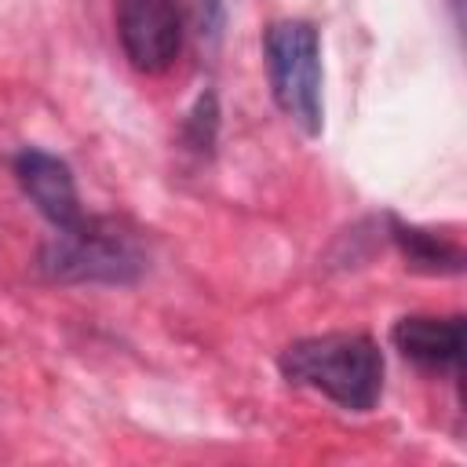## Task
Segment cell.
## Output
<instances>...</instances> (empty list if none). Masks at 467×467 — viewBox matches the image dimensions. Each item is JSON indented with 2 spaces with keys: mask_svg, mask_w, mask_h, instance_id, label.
Segmentation results:
<instances>
[{
  "mask_svg": "<svg viewBox=\"0 0 467 467\" xmlns=\"http://www.w3.org/2000/svg\"><path fill=\"white\" fill-rule=\"evenodd\" d=\"M277 368L288 383L325 394L347 412H368L383 394V350L365 332H325L281 350Z\"/></svg>",
  "mask_w": 467,
  "mask_h": 467,
  "instance_id": "6da1fadb",
  "label": "cell"
},
{
  "mask_svg": "<svg viewBox=\"0 0 467 467\" xmlns=\"http://www.w3.org/2000/svg\"><path fill=\"white\" fill-rule=\"evenodd\" d=\"M40 274L58 285H131L146 270L142 241L117 219H80L40 248Z\"/></svg>",
  "mask_w": 467,
  "mask_h": 467,
  "instance_id": "7a4b0ae2",
  "label": "cell"
},
{
  "mask_svg": "<svg viewBox=\"0 0 467 467\" xmlns=\"http://www.w3.org/2000/svg\"><path fill=\"white\" fill-rule=\"evenodd\" d=\"M266 77L281 113L306 135H321L325 102H321V36L306 18L274 22L263 33Z\"/></svg>",
  "mask_w": 467,
  "mask_h": 467,
  "instance_id": "3957f363",
  "label": "cell"
},
{
  "mask_svg": "<svg viewBox=\"0 0 467 467\" xmlns=\"http://www.w3.org/2000/svg\"><path fill=\"white\" fill-rule=\"evenodd\" d=\"M117 36L139 73H164L182 51V15L175 0H117Z\"/></svg>",
  "mask_w": 467,
  "mask_h": 467,
  "instance_id": "277c9868",
  "label": "cell"
},
{
  "mask_svg": "<svg viewBox=\"0 0 467 467\" xmlns=\"http://www.w3.org/2000/svg\"><path fill=\"white\" fill-rule=\"evenodd\" d=\"M15 179H18L22 193L33 201V208L55 230H69L84 219L73 168L62 157H55L40 146H26L15 153Z\"/></svg>",
  "mask_w": 467,
  "mask_h": 467,
  "instance_id": "5b68a950",
  "label": "cell"
},
{
  "mask_svg": "<svg viewBox=\"0 0 467 467\" xmlns=\"http://www.w3.org/2000/svg\"><path fill=\"white\" fill-rule=\"evenodd\" d=\"M390 343L416 368L460 379V361H463V317L460 314H449V317H434V314L401 317L390 328Z\"/></svg>",
  "mask_w": 467,
  "mask_h": 467,
  "instance_id": "8992f818",
  "label": "cell"
},
{
  "mask_svg": "<svg viewBox=\"0 0 467 467\" xmlns=\"http://www.w3.org/2000/svg\"><path fill=\"white\" fill-rule=\"evenodd\" d=\"M390 237L412 270H423V274H460L463 270V252L431 230L405 226V223L390 219Z\"/></svg>",
  "mask_w": 467,
  "mask_h": 467,
  "instance_id": "52a82bcc",
  "label": "cell"
},
{
  "mask_svg": "<svg viewBox=\"0 0 467 467\" xmlns=\"http://www.w3.org/2000/svg\"><path fill=\"white\" fill-rule=\"evenodd\" d=\"M215 128H219V106H215V95L208 91V95L197 99V106H193L190 117H186V128H182L186 146L197 150V153H212Z\"/></svg>",
  "mask_w": 467,
  "mask_h": 467,
  "instance_id": "ba28073f",
  "label": "cell"
},
{
  "mask_svg": "<svg viewBox=\"0 0 467 467\" xmlns=\"http://www.w3.org/2000/svg\"><path fill=\"white\" fill-rule=\"evenodd\" d=\"M182 4H186V15H190L197 36H201V40H219L223 22H226L223 0H182Z\"/></svg>",
  "mask_w": 467,
  "mask_h": 467,
  "instance_id": "9c48e42d",
  "label": "cell"
}]
</instances>
